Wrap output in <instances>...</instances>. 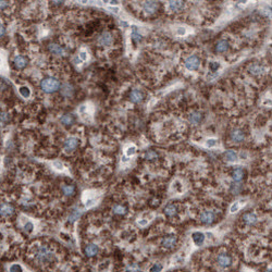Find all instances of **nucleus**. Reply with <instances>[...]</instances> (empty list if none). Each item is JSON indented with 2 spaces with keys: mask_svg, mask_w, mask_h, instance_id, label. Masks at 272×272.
<instances>
[{
  "mask_svg": "<svg viewBox=\"0 0 272 272\" xmlns=\"http://www.w3.org/2000/svg\"><path fill=\"white\" fill-rule=\"evenodd\" d=\"M224 157L227 161L233 162V161H235L236 159H237V154H236L234 150H227V151L224 154Z\"/></svg>",
  "mask_w": 272,
  "mask_h": 272,
  "instance_id": "26",
  "label": "nucleus"
},
{
  "mask_svg": "<svg viewBox=\"0 0 272 272\" xmlns=\"http://www.w3.org/2000/svg\"><path fill=\"white\" fill-rule=\"evenodd\" d=\"M98 41L101 46H103V47H108V46H110L112 44V35L108 32L103 33V34L100 35V37H99Z\"/></svg>",
  "mask_w": 272,
  "mask_h": 272,
  "instance_id": "9",
  "label": "nucleus"
},
{
  "mask_svg": "<svg viewBox=\"0 0 272 272\" xmlns=\"http://www.w3.org/2000/svg\"><path fill=\"white\" fill-rule=\"evenodd\" d=\"M129 271L131 272H138L139 271V267L137 266L136 264H133L131 266H129Z\"/></svg>",
  "mask_w": 272,
  "mask_h": 272,
  "instance_id": "43",
  "label": "nucleus"
},
{
  "mask_svg": "<svg viewBox=\"0 0 272 272\" xmlns=\"http://www.w3.org/2000/svg\"><path fill=\"white\" fill-rule=\"evenodd\" d=\"M131 37H132V41H133L134 43H139V41H141V35L136 32L135 26L133 27V32H132V34H131Z\"/></svg>",
  "mask_w": 272,
  "mask_h": 272,
  "instance_id": "30",
  "label": "nucleus"
},
{
  "mask_svg": "<svg viewBox=\"0 0 272 272\" xmlns=\"http://www.w3.org/2000/svg\"><path fill=\"white\" fill-rule=\"evenodd\" d=\"M41 87L47 94H51L55 93L60 88V82L55 77H47L44 79L41 83Z\"/></svg>",
  "mask_w": 272,
  "mask_h": 272,
  "instance_id": "2",
  "label": "nucleus"
},
{
  "mask_svg": "<svg viewBox=\"0 0 272 272\" xmlns=\"http://www.w3.org/2000/svg\"><path fill=\"white\" fill-rule=\"evenodd\" d=\"M135 152H136V147L134 145H132V146H130V147H127V149H126V156L127 157L133 156V155L135 154Z\"/></svg>",
  "mask_w": 272,
  "mask_h": 272,
  "instance_id": "39",
  "label": "nucleus"
},
{
  "mask_svg": "<svg viewBox=\"0 0 272 272\" xmlns=\"http://www.w3.org/2000/svg\"><path fill=\"white\" fill-rule=\"evenodd\" d=\"M8 6H9L8 1H0V10H1V9H6Z\"/></svg>",
  "mask_w": 272,
  "mask_h": 272,
  "instance_id": "47",
  "label": "nucleus"
},
{
  "mask_svg": "<svg viewBox=\"0 0 272 272\" xmlns=\"http://www.w3.org/2000/svg\"><path fill=\"white\" fill-rule=\"evenodd\" d=\"M49 50L50 52H52L54 55H57V56H64L65 54V50L61 46L57 45V44H50Z\"/></svg>",
  "mask_w": 272,
  "mask_h": 272,
  "instance_id": "14",
  "label": "nucleus"
},
{
  "mask_svg": "<svg viewBox=\"0 0 272 272\" xmlns=\"http://www.w3.org/2000/svg\"><path fill=\"white\" fill-rule=\"evenodd\" d=\"M162 269H163V267L161 264H155L154 266L150 268L149 272H161L162 271Z\"/></svg>",
  "mask_w": 272,
  "mask_h": 272,
  "instance_id": "35",
  "label": "nucleus"
},
{
  "mask_svg": "<svg viewBox=\"0 0 272 272\" xmlns=\"http://www.w3.org/2000/svg\"><path fill=\"white\" fill-rule=\"evenodd\" d=\"M202 119H203V116H202V113H200V112H193V113H191V116H189L188 120H189V122H191L192 124L196 125V124H198L200 121H202Z\"/></svg>",
  "mask_w": 272,
  "mask_h": 272,
  "instance_id": "20",
  "label": "nucleus"
},
{
  "mask_svg": "<svg viewBox=\"0 0 272 272\" xmlns=\"http://www.w3.org/2000/svg\"><path fill=\"white\" fill-rule=\"evenodd\" d=\"M238 210H240V204H238V203H234V204L231 206L230 211H231V213H235V212H237Z\"/></svg>",
  "mask_w": 272,
  "mask_h": 272,
  "instance_id": "41",
  "label": "nucleus"
},
{
  "mask_svg": "<svg viewBox=\"0 0 272 272\" xmlns=\"http://www.w3.org/2000/svg\"><path fill=\"white\" fill-rule=\"evenodd\" d=\"M110 4H114L116 6V4H118V1H110Z\"/></svg>",
  "mask_w": 272,
  "mask_h": 272,
  "instance_id": "50",
  "label": "nucleus"
},
{
  "mask_svg": "<svg viewBox=\"0 0 272 272\" xmlns=\"http://www.w3.org/2000/svg\"><path fill=\"white\" fill-rule=\"evenodd\" d=\"M184 8V2L183 1H169V10L173 12L182 10Z\"/></svg>",
  "mask_w": 272,
  "mask_h": 272,
  "instance_id": "17",
  "label": "nucleus"
},
{
  "mask_svg": "<svg viewBox=\"0 0 272 272\" xmlns=\"http://www.w3.org/2000/svg\"><path fill=\"white\" fill-rule=\"evenodd\" d=\"M79 146V139L75 137H69L64 141V150L67 154L73 152Z\"/></svg>",
  "mask_w": 272,
  "mask_h": 272,
  "instance_id": "4",
  "label": "nucleus"
},
{
  "mask_svg": "<svg viewBox=\"0 0 272 272\" xmlns=\"http://www.w3.org/2000/svg\"><path fill=\"white\" fill-rule=\"evenodd\" d=\"M244 138H245V134L244 132L241 131V130H235V131H233L231 133V139L233 141H235V143H240V141H242Z\"/></svg>",
  "mask_w": 272,
  "mask_h": 272,
  "instance_id": "15",
  "label": "nucleus"
},
{
  "mask_svg": "<svg viewBox=\"0 0 272 272\" xmlns=\"http://www.w3.org/2000/svg\"><path fill=\"white\" fill-rule=\"evenodd\" d=\"M217 262L222 268H227L232 265V258L227 254H220L217 258Z\"/></svg>",
  "mask_w": 272,
  "mask_h": 272,
  "instance_id": "5",
  "label": "nucleus"
},
{
  "mask_svg": "<svg viewBox=\"0 0 272 272\" xmlns=\"http://www.w3.org/2000/svg\"><path fill=\"white\" fill-rule=\"evenodd\" d=\"M82 214V212L79 211V210H73L72 212L70 213V216H69V222H74L75 220H77L79 219V217Z\"/></svg>",
  "mask_w": 272,
  "mask_h": 272,
  "instance_id": "28",
  "label": "nucleus"
},
{
  "mask_svg": "<svg viewBox=\"0 0 272 272\" xmlns=\"http://www.w3.org/2000/svg\"><path fill=\"white\" fill-rule=\"evenodd\" d=\"M156 158H158V154L154 150H148L145 154V159H147V160H152Z\"/></svg>",
  "mask_w": 272,
  "mask_h": 272,
  "instance_id": "31",
  "label": "nucleus"
},
{
  "mask_svg": "<svg viewBox=\"0 0 272 272\" xmlns=\"http://www.w3.org/2000/svg\"><path fill=\"white\" fill-rule=\"evenodd\" d=\"M4 33H6V28H4V26L2 24H0V37L3 36Z\"/></svg>",
  "mask_w": 272,
  "mask_h": 272,
  "instance_id": "49",
  "label": "nucleus"
},
{
  "mask_svg": "<svg viewBox=\"0 0 272 272\" xmlns=\"http://www.w3.org/2000/svg\"><path fill=\"white\" fill-rule=\"evenodd\" d=\"M73 93H74V88H73V86L71 84L67 83L61 87V94L64 97H71L73 95Z\"/></svg>",
  "mask_w": 272,
  "mask_h": 272,
  "instance_id": "19",
  "label": "nucleus"
},
{
  "mask_svg": "<svg viewBox=\"0 0 272 272\" xmlns=\"http://www.w3.org/2000/svg\"><path fill=\"white\" fill-rule=\"evenodd\" d=\"M220 69V63L217 62V61H212V62L209 63V70L211 71V72H217V71Z\"/></svg>",
  "mask_w": 272,
  "mask_h": 272,
  "instance_id": "32",
  "label": "nucleus"
},
{
  "mask_svg": "<svg viewBox=\"0 0 272 272\" xmlns=\"http://www.w3.org/2000/svg\"><path fill=\"white\" fill-rule=\"evenodd\" d=\"M216 219V216L212 211H204L199 217V220L204 224H211Z\"/></svg>",
  "mask_w": 272,
  "mask_h": 272,
  "instance_id": "6",
  "label": "nucleus"
},
{
  "mask_svg": "<svg viewBox=\"0 0 272 272\" xmlns=\"http://www.w3.org/2000/svg\"><path fill=\"white\" fill-rule=\"evenodd\" d=\"M33 229H34V224L32 222H26L25 225H24V230L26 232H28V233H31L33 231Z\"/></svg>",
  "mask_w": 272,
  "mask_h": 272,
  "instance_id": "40",
  "label": "nucleus"
},
{
  "mask_svg": "<svg viewBox=\"0 0 272 272\" xmlns=\"http://www.w3.org/2000/svg\"><path fill=\"white\" fill-rule=\"evenodd\" d=\"M262 71H264V68L259 67V65L257 64L251 67V72L254 73V74H259V73H262Z\"/></svg>",
  "mask_w": 272,
  "mask_h": 272,
  "instance_id": "34",
  "label": "nucleus"
},
{
  "mask_svg": "<svg viewBox=\"0 0 272 272\" xmlns=\"http://www.w3.org/2000/svg\"><path fill=\"white\" fill-rule=\"evenodd\" d=\"M243 221H244L246 224H255L257 222V217H256L255 213H251V212H248V213H245L243 216Z\"/></svg>",
  "mask_w": 272,
  "mask_h": 272,
  "instance_id": "18",
  "label": "nucleus"
},
{
  "mask_svg": "<svg viewBox=\"0 0 272 272\" xmlns=\"http://www.w3.org/2000/svg\"><path fill=\"white\" fill-rule=\"evenodd\" d=\"M98 251H99V248L97 245H95V244L86 245L85 254H86V256H88V257H94V256H96L97 254H98Z\"/></svg>",
  "mask_w": 272,
  "mask_h": 272,
  "instance_id": "13",
  "label": "nucleus"
},
{
  "mask_svg": "<svg viewBox=\"0 0 272 272\" xmlns=\"http://www.w3.org/2000/svg\"><path fill=\"white\" fill-rule=\"evenodd\" d=\"M13 63L17 69H24L27 65V59L23 56H15L13 59Z\"/></svg>",
  "mask_w": 272,
  "mask_h": 272,
  "instance_id": "11",
  "label": "nucleus"
},
{
  "mask_svg": "<svg viewBox=\"0 0 272 272\" xmlns=\"http://www.w3.org/2000/svg\"><path fill=\"white\" fill-rule=\"evenodd\" d=\"M74 121H75L74 117L71 113H67L61 117V123H62L63 125H67V126L68 125H72L73 123H74Z\"/></svg>",
  "mask_w": 272,
  "mask_h": 272,
  "instance_id": "21",
  "label": "nucleus"
},
{
  "mask_svg": "<svg viewBox=\"0 0 272 272\" xmlns=\"http://www.w3.org/2000/svg\"><path fill=\"white\" fill-rule=\"evenodd\" d=\"M229 49V43L227 41H218L216 46V50L218 52H225L227 50Z\"/></svg>",
  "mask_w": 272,
  "mask_h": 272,
  "instance_id": "23",
  "label": "nucleus"
},
{
  "mask_svg": "<svg viewBox=\"0 0 272 272\" xmlns=\"http://www.w3.org/2000/svg\"><path fill=\"white\" fill-rule=\"evenodd\" d=\"M87 58H88V56H87V52H86V51H81V52H79V59L81 61H86V60H87Z\"/></svg>",
  "mask_w": 272,
  "mask_h": 272,
  "instance_id": "42",
  "label": "nucleus"
},
{
  "mask_svg": "<svg viewBox=\"0 0 272 272\" xmlns=\"http://www.w3.org/2000/svg\"><path fill=\"white\" fill-rule=\"evenodd\" d=\"M95 205V200L94 199H90V200H87V202H86V207L87 208H89V207H92V206H94Z\"/></svg>",
  "mask_w": 272,
  "mask_h": 272,
  "instance_id": "48",
  "label": "nucleus"
},
{
  "mask_svg": "<svg viewBox=\"0 0 272 272\" xmlns=\"http://www.w3.org/2000/svg\"><path fill=\"white\" fill-rule=\"evenodd\" d=\"M143 98H144L143 93L139 92L138 89H133L131 92V94H130V99H131V101L134 103H141V101L143 100Z\"/></svg>",
  "mask_w": 272,
  "mask_h": 272,
  "instance_id": "12",
  "label": "nucleus"
},
{
  "mask_svg": "<svg viewBox=\"0 0 272 272\" xmlns=\"http://www.w3.org/2000/svg\"><path fill=\"white\" fill-rule=\"evenodd\" d=\"M143 9L147 14H152L158 9V3L156 1H146L143 6Z\"/></svg>",
  "mask_w": 272,
  "mask_h": 272,
  "instance_id": "10",
  "label": "nucleus"
},
{
  "mask_svg": "<svg viewBox=\"0 0 272 272\" xmlns=\"http://www.w3.org/2000/svg\"><path fill=\"white\" fill-rule=\"evenodd\" d=\"M9 121V116L4 112L0 113V125H6V123Z\"/></svg>",
  "mask_w": 272,
  "mask_h": 272,
  "instance_id": "33",
  "label": "nucleus"
},
{
  "mask_svg": "<svg viewBox=\"0 0 272 272\" xmlns=\"http://www.w3.org/2000/svg\"><path fill=\"white\" fill-rule=\"evenodd\" d=\"M52 165H54L57 170H63V165L60 161H55V162L52 163Z\"/></svg>",
  "mask_w": 272,
  "mask_h": 272,
  "instance_id": "44",
  "label": "nucleus"
},
{
  "mask_svg": "<svg viewBox=\"0 0 272 272\" xmlns=\"http://www.w3.org/2000/svg\"><path fill=\"white\" fill-rule=\"evenodd\" d=\"M62 192L65 196H73L75 194V187L73 185H63Z\"/></svg>",
  "mask_w": 272,
  "mask_h": 272,
  "instance_id": "25",
  "label": "nucleus"
},
{
  "mask_svg": "<svg viewBox=\"0 0 272 272\" xmlns=\"http://www.w3.org/2000/svg\"><path fill=\"white\" fill-rule=\"evenodd\" d=\"M19 92H20V94H21V96L24 97V98H28V97L31 96V89L27 87V86H21Z\"/></svg>",
  "mask_w": 272,
  "mask_h": 272,
  "instance_id": "27",
  "label": "nucleus"
},
{
  "mask_svg": "<svg viewBox=\"0 0 272 272\" xmlns=\"http://www.w3.org/2000/svg\"><path fill=\"white\" fill-rule=\"evenodd\" d=\"M176 243H178V237H176L175 235H169L163 238L161 245H162L165 248H173L176 245Z\"/></svg>",
  "mask_w": 272,
  "mask_h": 272,
  "instance_id": "7",
  "label": "nucleus"
},
{
  "mask_svg": "<svg viewBox=\"0 0 272 272\" xmlns=\"http://www.w3.org/2000/svg\"><path fill=\"white\" fill-rule=\"evenodd\" d=\"M176 33H178L179 36H184V35L186 34V28H184V27H179L178 30H176Z\"/></svg>",
  "mask_w": 272,
  "mask_h": 272,
  "instance_id": "45",
  "label": "nucleus"
},
{
  "mask_svg": "<svg viewBox=\"0 0 272 272\" xmlns=\"http://www.w3.org/2000/svg\"><path fill=\"white\" fill-rule=\"evenodd\" d=\"M9 271L10 272H23V269H22V267L20 266V265H12V266L10 267V269H9Z\"/></svg>",
  "mask_w": 272,
  "mask_h": 272,
  "instance_id": "37",
  "label": "nucleus"
},
{
  "mask_svg": "<svg viewBox=\"0 0 272 272\" xmlns=\"http://www.w3.org/2000/svg\"><path fill=\"white\" fill-rule=\"evenodd\" d=\"M112 210H113V212L117 214H125L126 213V208L123 207V206H121V205H116L113 208H112Z\"/></svg>",
  "mask_w": 272,
  "mask_h": 272,
  "instance_id": "29",
  "label": "nucleus"
},
{
  "mask_svg": "<svg viewBox=\"0 0 272 272\" xmlns=\"http://www.w3.org/2000/svg\"><path fill=\"white\" fill-rule=\"evenodd\" d=\"M14 212V208L11 204H8V203H4L0 206V214L3 217H10L13 214Z\"/></svg>",
  "mask_w": 272,
  "mask_h": 272,
  "instance_id": "8",
  "label": "nucleus"
},
{
  "mask_svg": "<svg viewBox=\"0 0 272 272\" xmlns=\"http://www.w3.org/2000/svg\"><path fill=\"white\" fill-rule=\"evenodd\" d=\"M185 68L189 71H196L200 65V59L197 56H191L185 60Z\"/></svg>",
  "mask_w": 272,
  "mask_h": 272,
  "instance_id": "3",
  "label": "nucleus"
},
{
  "mask_svg": "<svg viewBox=\"0 0 272 272\" xmlns=\"http://www.w3.org/2000/svg\"><path fill=\"white\" fill-rule=\"evenodd\" d=\"M192 237H193V241L194 243H195L197 246H200V245H203V243L205 242V234L202 233V232H194L193 235H192Z\"/></svg>",
  "mask_w": 272,
  "mask_h": 272,
  "instance_id": "16",
  "label": "nucleus"
},
{
  "mask_svg": "<svg viewBox=\"0 0 272 272\" xmlns=\"http://www.w3.org/2000/svg\"><path fill=\"white\" fill-rule=\"evenodd\" d=\"M241 188H242L241 184H232L231 185V192L233 194H238L241 191Z\"/></svg>",
  "mask_w": 272,
  "mask_h": 272,
  "instance_id": "38",
  "label": "nucleus"
},
{
  "mask_svg": "<svg viewBox=\"0 0 272 272\" xmlns=\"http://www.w3.org/2000/svg\"><path fill=\"white\" fill-rule=\"evenodd\" d=\"M35 259L39 264H49L55 259V255L48 247L41 246L35 251Z\"/></svg>",
  "mask_w": 272,
  "mask_h": 272,
  "instance_id": "1",
  "label": "nucleus"
},
{
  "mask_svg": "<svg viewBox=\"0 0 272 272\" xmlns=\"http://www.w3.org/2000/svg\"><path fill=\"white\" fill-rule=\"evenodd\" d=\"M165 213L167 217H172L176 213V206L173 204H169L165 208Z\"/></svg>",
  "mask_w": 272,
  "mask_h": 272,
  "instance_id": "24",
  "label": "nucleus"
},
{
  "mask_svg": "<svg viewBox=\"0 0 272 272\" xmlns=\"http://www.w3.org/2000/svg\"><path fill=\"white\" fill-rule=\"evenodd\" d=\"M138 224L141 227H145V225L148 224V220L147 219H141V220H138Z\"/></svg>",
  "mask_w": 272,
  "mask_h": 272,
  "instance_id": "46",
  "label": "nucleus"
},
{
  "mask_svg": "<svg viewBox=\"0 0 272 272\" xmlns=\"http://www.w3.org/2000/svg\"><path fill=\"white\" fill-rule=\"evenodd\" d=\"M217 145V139L216 138H209L206 141V147L208 148H211V147H214Z\"/></svg>",
  "mask_w": 272,
  "mask_h": 272,
  "instance_id": "36",
  "label": "nucleus"
},
{
  "mask_svg": "<svg viewBox=\"0 0 272 272\" xmlns=\"http://www.w3.org/2000/svg\"><path fill=\"white\" fill-rule=\"evenodd\" d=\"M243 176H244V171H243V169H241V168H237V169H234L233 170V173H232V178H233V180L235 181V182H240V181H242Z\"/></svg>",
  "mask_w": 272,
  "mask_h": 272,
  "instance_id": "22",
  "label": "nucleus"
}]
</instances>
